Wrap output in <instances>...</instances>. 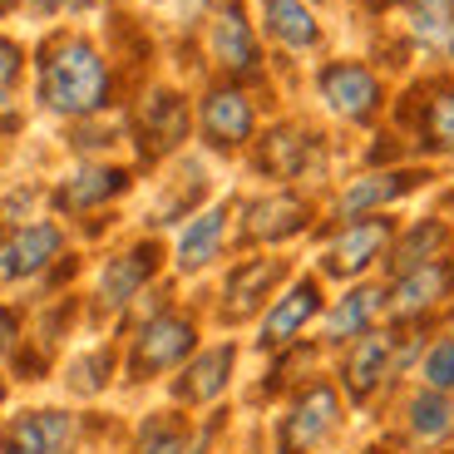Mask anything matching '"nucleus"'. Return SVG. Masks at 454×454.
<instances>
[{"mask_svg":"<svg viewBox=\"0 0 454 454\" xmlns=\"http://www.w3.org/2000/svg\"><path fill=\"white\" fill-rule=\"evenodd\" d=\"M15 331H20V317L5 307V311H0V356H11V351H15Z\"/></svg>","mask_w":454,"mask_h":454,"instance_id":"7c9ffc66","label":"nucleus"},{"mask_svg":"<svg viewBox=\"0 0 454 454\" xmlns=\"http://www.w3.org/2000/svg\"><path fill=\"white\" fill-rule=\"evenodd\" d=\"M395 217L386 213H371V217H356V223H340L336 238L326 242V252H321V277H336V282H351V277H361L365 267H375V262L390 252V242H395Z\"/></svg>","mask_w":454,"mask_h":454,"instance_id":"39448f33","label":"nucleus"},{"mask_svg":"<svg viewBox=\"0 0 454 454\" xmlns=\"http://www.w3.org/2000/svg\"><path fill=\"white\" fill-rule=\"evenodd\" d=\"M386 317V286H351L336 296V307L326 311V340L331 346H351L356 336L375 331V321Z\"/></svg>","mask_w":454,"mask_h":454,"instance_id":"393cba45","label":"nucleus"},{"mask_svg":"<svg viewBox=\"0 0 454 454\" xmlns=\"http://www.w3.org/2000/svg\"><path fill=\"white\" fill-rule=\"evenodd\" d=\"M434 173L430 168H410V163H395V168H371L361 173V178H351L346 188L336 193V203H331V213H336V223H356V217H371V213H386L390 203H400V198H410L415 188H425Z\"/></svg>","mask_w":454,"mask_h":454,"instance_id":"0eeeda50","label":"nucleus"},{"mask_svg":"<svg viewBox=\"0 0 454 454\" xmlns=\"http://www.w3.org/2000/svg\"><path fill=\"white\" fill-rule=\"evenodd\" d=\"M193 134V109L178 90H153L134 114V138L144 159H163L173 148H183V138Z\"/></svg>","mask_w":454,"mask_h":454,"instance_id":"9b49d317","label":"nucleus"},{"mask_svg":"<svg viewBox=\"0 0 454 454\" xmlns=\"http://www.w3.org/2000/svg\"><path fill=\"white\" fill-rule=\"evenodd\" d=\"M0 395H5V390H0Z\"/></svg>","mask_w":454,"mask_h":454,"instance_id":"4c0bfd02","label":"nucleus"},{"mask_svg":"<svg viewBox=\"0 0 454 454\" xmlns=\"http://www.w3.org/2000/svg\"><path fill=\"white\" fill-rule=\"evenodd\" d=\"M262 30L272 35L282 50H317L321 20L311 15L307 0H262Z\"/></svg>","mask_w":454,"mask_h":454,"instance_id":"a878e982","label":"nucleus"},{"mask_svg":"<svg viewBox=\"0 0 454 454\" xmlns=\"http://www.w3.org/2000/svg\"><path fill=\"white\" fill-rule=\"evenodd\" d=\"M109 371H114V356L109 351H94L84 361H74V375H69V386L80 390V395H99L109 386Z\"/></svg>","mask_w":454,"mask_h":454,"instance_id":"c85d7f7f","label":"nucleus"},{"mask_svg":"<svg viewBox=\"0 0 454 454\" xmlns=\"http://www.w3.org/2000/svg\"><path fill=\"white\" fill-rule=\"evenodd\" d=\"M405 134H410L405 148H415L425 159L454 163V80H430L415 90V99L405 109Z\"/></svg>","mask_w":454,"mask_h":454,"instance_id":"1a4fd4ad","label":"nucleus"},{"mask_svg":"<svg viewBox=\"0 0 454 454\" xmlns=\"http://www.w3.org/2000/svg\"><path fill=\"white\" fill-rule=\"evenodd\" d=\"M159 257H163L159 242H138V247L119 252L114 262H104V272H99V307L104 311H124L129 301L153 282Z\"/></svg>","mask_w":454,"mask_h":454,"instance_id":"f3484780","label":"nucleus"},{"mask_svg":"<svg viewBox=\"0 0 454 454\" xmlns=\"http://www.w3.org/2000/svg\"><path fill=\"white\" fill-rule=\"evenodd\" d=\"M286 272H292L286 257H247V262H238V267L227 272V286H223V317L227 321L257 317Z\"/></svg>","mask_w":454,"mask_h":454,"instance_id":"2eb2a0df","label":"nucleus"},{"mask_svg":"<svg viewBox=\"0 0 454 454\" xmlns=\"http://www.w3.org/2000/svg\"><path fill=\"white\" fill-rule=\"evenodd\" d=\"M223 242H227V207H203L183 223L178 232V247H173V267L178 272H203L223 257Z\"/></svg>","mask_w":454,"mask_h":454,"instance_id":"b1692460","label":"nucleus"},{"mask_svg":"<svg viewBox=\"0 0 454 454\" xmlns=\"http://www.w3.org/2000/svg\"><path fill=\"white\" fill-rule=\"evenodd\" d=\"M35 84H40V104H45L50 114H59V119H94V114H104L114 99L109 59H104L84 35H55V40L40 50Z\"/></svg>","mask_w":454,"mask_h":454,"instance_id":"f257e3e1","label":"nucleus"},{"mask_svg":"<svg viewBox=\"0 0 454 454\" xmlns=\"http://www.w3.org/2000/svg\"><path fill=\"white\" fill-rule=\"evenodd\" d=\"M317 94L326 104V114H336L340 124H375L386 109V84L365 59H326L317 69Z\"/></svg>","mask_w":454,"mask_h":454,"instance_id":"f03ea898","label":"nucleus"},{"mask_svg":"<svg viewBox=\"0 0 454 454\" xmlns=\"http://www.w3.org/2000/svg\"><path fill=\"white\" fill-rule=\"evenodd\" d=\"M405 45L434 65H454V0H405Z\"/></svg>","mask_w":454,"mask_h":454,"instance_id":"a211bd4d","label":"nucleus"},{"mask_svg":"<svg viewBox=\"0 0 454 454\" xmlns=\"http://www.w3.org/2000/svg\"><path fill=\"white\" fill-rule=\"evenodd\" d=\"M129 183H134V173L119 168V163H84L55 188V207L59 213H90V207L114 203Z\"/></svg>","mask_w":454,"mask_h":454,"instance_id":"6ab92c4d","label":"nucleus"},{"mask_svg":"<svg viewBox=\"0 0 454 454\" xmlns=\"http://www.w3.org/2000/svg\"><path fill=\"white\" fill-rule=\"evenodd\" d=\"M198 129L213 153H238L242 144L257 138V104L242 84H213L198 99Z\"/></svg>","mask_w":454,"mask_h":454,"instance_id":"9d476101","label":"nucleus"},{"mask_svg":"<svg viewBox=\"0 0 454 454\" xmlns=\"http://www.w3.org/2000/svg\"><path fill=\"white\" fill-rule=\"evenodd\" d=\"M444 252H454V223L450 217H415L405 232H395V242H390V252H386V267H390V277H400V272H415L425 262L444 257Z\"/></svg>","mask_w":454,"mask_h":454,"instance_id":"4be33fe9","label":"nucleus"},{"mask_svg":"<svg viewBox=\"0 0 454 454\" xmlns=\"http://www.w3.org/2000/svg\"><path fill=\"white\" fill-rule=\"evenodd\" d=\"M340 425V395L331 380H311L292 395L282 425H277V454H311L336 434Z\"/></svg>","mask_w":454,"mask_h":454,"instance_id":"20e7f679","label":"nucleus"},{"mask_svg":"<svg viewBox=\"0 0 454 454\" xmlns=\"http://www.w3.org/2000/svg\"><path fill=\"white\" fill-rule=\"evenodd\" d=\"M405 434L420 444H450L454 440V395L420 386L405 395Z\"/></svg>","mask_w":454,"mask_h":454,"instance_id":"bb28decb","label":"nucleus"},{"mask_svg":"<svg viewBox=\"0 0 454 454\" xmlns=\"http://www.w3.org/2000/svg\"><path fill=\"white\" fill-rule=\"evenodd\" d=\"M69 434H74V420L65 410H30V415L5 425L0 454H65Z\"/></svg>","mask_w":454,"mask_h":454,"instance_id":"5701e85b","label":"nucleus"},{"mask_svg":"<svg viewBox=\"0 0 454 454\" xmlns=\"http://www.w3.org/2000/svg\"><path fill=\"white\" fill-rule=\"evenodd\" d=\"M365 454H380V450H365Z\"/></svg>","mask_w":454,"mask_h":454,"instance_id":"e433bc0d","label":"nucleus"},{"mask_svg":"<svg viewBox=\"0 0 454 454\" xmlns=\"http://www.w3.org/2000/svg\"><path fill=\"white\" fill-rule=\"evenodd\" d=\"M311 227V203L292 188L242 203V242H292Z\"/></svg>","mask_w":454,"mask_h":454,"instance_id":"f8f14e48","label":"nucleus"},{"mask_svg":"<svg viewBox=\"0 0 454 454\" xmlns=\"http://www.w3.org/2000/svg\"><path fill=\"white\" fill-rule=\"evenodd\" d=\"M59 247H65V232H59L55 223H30V227H20V232H11V238L0 242V277L20 282V277L45 272L50 262L59 257Z\"/></svg>","mask_w":454,"mask_h":454,"instance_id":"412c9836","label":"nucleus"},{"mask_svg":"<svg viewBox=\"0 0 454 454\" xmlns=\"http://www.w3.org/2000/svg\"><path fill=\"white\" fill-rule=\"evenodd\" d=\"M386 380H395V336L390 331H365V336L351 340V351L340 361V386L356 405H365Z\"/></svg>","mask_w":454,"mask_h":454,"instance_id":"4468645a","label":"nucleus"},{"mask_svg":"<svg viewBox=\"0 0 454 454\" xmlns=\"http://www.w3.org/2000/svg\"><path fill=\"white\" fill-rule=\"evenodd\" d=\"M35 5H40V11H59V5H65V0H35Z\"/></svg>","mask_w":454,"mask_h":454,"instance_id":"f704fd0d","label":"nucleus"},{"mask_svg":"<svg viewBox=\"0 0 454 454\" xmlns=\"http://www.w3.org/2000/svg\"><path fill=\"white\" fill-rule=\"evenodd\" d=\"M15 80H20V45H11V40H0V84L11 90Z\"/></svg>","mask_w":454,"mask_h":454,"instance_id":"c756f323","label":"nucleus"},{"mask_svg":"<svg viewBox=\"0 0 454 454\" xmlns=\"http://www.w3.org/2000/svg\"><path fill=\"white\" fill-rule=\"evenodd\" d=\"M0 129H20V109H15L11 90L0 84Z\"/></svg>","mask_w":454,"mask_h":454,"instance_id":"2f4dec72","label":"nucleus"},{"mask_svg":"<svg viewBox=\"0 0 454 454\" xmlns=\"http://www.w3.org/2000/svg\"><path fill=\"white\" fill-rule=\"evenodd\" d=\"M198 351V326L188 311H159L138 326L134 346H129V380H153V375L188 365Z\"/></svg>","mask_w":454,"mask_h":454,"instance_id":"7ed1b4c3","label":"nucleus"},{"mask_svg":"<svg viewBox=\"0 0 454 454\" xmlns=\"http://www.w3.org/2000/svg\"><path fill=\"white\" fill-rule=\"evenodd\" d=\"M317 311H321V282H317V277H296L272 307H267L257 346H262V351H282V346H292V340L307 331V321L317 317Z\"/></svg>","mask_w":454,"mask_h":454,"instance_id":"dca6fc26","label":"nucleus"},{"mask_svg":"<svg viewBox=\"0 0 454 454\" xmlns=\"http://www.w3.org/2000/svg\"><path fill=\"white\" fill-rule=\"evenodd\" d=\"M361 5H365V11L380 15V11H395V5H405V0H361Z\"/></svg>","mask_w":454,"mask_h":454,"instance_id":"473e14b6","label":"nucleus"},{"mask_svg":"<svg viewBox=\"0 0 454 454\" xmlns=\"http://www.w3.org/2000/svg\"><path fill=\"white\" fill-rule=\"evenodd\" d=\"M321 159V138L301 124H277L257 138L252 148V163H257L262 178L272 183H292V178H307L311 163Z\"/></svg>","mask_w":454,"mask_h":454,"instance_id":"ddd939ff","label":"nucleus"},{"mask_svg":"<svg viewBox=\"0 0 454 454\" xmlns=\"http://www.w3.org/2000/svg\"><path fill=\"white\" fill-rule=\"evenodd\" d=\"M207 59L227 74V84H242L262 74V45H257V30H252L247 11H242V0L213 5V15H207Z\"/></svg>","mask_w":454,"mask_h":454,"instance_id":"423d86ee","label":"nucleus"},{"mask_svg":"<svg viewBox=\"0 0 454 454\" xmlns=\"http://www.w3.org/2000/svg\"><path fill=\"white\" fill-rule=\"evenodd\" d=\"M444 301H454V252H444V257L425 262V267H415V272H400L390 277L386 286V317H395L400 326H420L430 311H440Z\"/></svg>","mask_w":454,"mask_h":454,"instance_id":"6e6552de","label":"nucleus"},{"mask_svg":"<svg viewBox=\"0 0 454 454\" xmlns=\"http://www.w3.org/2000/svg\"><path fill=\"white\" fill-rule=\"evenodd\" d=\"M183 5H188V11H193V15H203V11H213L217 0H183Z\"/></svg>","mask_w":454,"mask_h":454,"instance_id":"72a5a7b5","label":"nucleus"},{"mask_svg":"<svg viewBox=\"0 0 454 454\" xmlns=\"http://www.w3.org/2000/svg\"><path fill=\"white\" fill-rule=\"evenodd\" d=\"M15 5H20V0H0V15H5V11H15Z\"/></svg>","mask_w":454,"mask_h":454,"instance_id":"c9c22d12","label":"nucleus"},{"mask_svg":"<svg viewBox=\"0 0 454 454\" xmlns=\"http://www.w3.org/2000/svg\"><path fill=\"white\" fill-rule=\"evenodd\" d=\"M415 371H420V386L440 390V395H454V331H444V336H434L425 346Z\"/></svg>","mask_w":454,"mask_h":454,"instance_id":"cd10ccee","label":"nucleus"},{"mask_svg":"<svg viewBox=\"0 0 454 454\" xmlns=\"http://www.w3.org/2000/svg\"><path fill=\"white\" fill-rule=\"evenodd\" d=\"M232 365H238V346H232V340L188 356L183 375L173 380V395H178L183 405H213V400L227 390V380H232Z\"/></svg>","mask_w":454,"mask_h":454,"instance_id":"aec40b11","label":"nucleus"}]
</instances>
